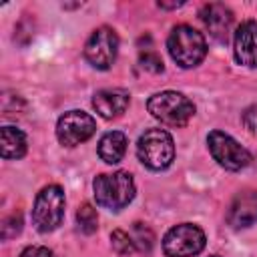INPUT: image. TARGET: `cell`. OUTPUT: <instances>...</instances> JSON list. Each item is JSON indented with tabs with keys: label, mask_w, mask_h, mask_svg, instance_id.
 Returning <instances> with one entry per match:
<instances>
[{
	"label": "cell",
	"mask_w": 257,
	"mask_h": 257,
	"mask_svg": "<svg viewBox=\"0 0 257 257\" xmlns=\"http://www.w3.org/2000/svg\"><path fill=\"white\" fill-rule=\"evenodd\" d=\"M124 153H126V137L120 131H110L102 135V139L98 141V157L108 165L120 163Z\"/></svg>",
	"instance_id": "cell-14"
},
{
	"label": "cell",
	"mask_w": 257,
	"mask_h": 257,
	"mask_svg": "<svg viewBox=\"0 0 257 257\" xmlns=\"http://www.w3.org/2000/svg\"><path fill=\"white\" fill-rule=\"evenodd\" d=\"M199 16H201V22L205 24V28L209 30V34L217 42L227 44L231 28H233V12L221 2H211L201 8Z\"/></svg>",
	"instance_id": "cell-10"
},
{
	"label": "cell",
	"mask_w": 257,
	"mask_h": 257,
	"mask_svg": "<svg viewBox=\"0 0 257 257\" xmlns=\"http://www.w3.org/2000/svg\"><path fill=\"white\" fill-rule=\"evenodd\" d=\"M235 60L243 66H257V20H247L235 30Z\"/></svg>",
	"instance_id": "cell-12"
},
{
	"label": "cell",
	"mask_w": 257,
	"mask_h": 257,
	"mask_svg": "<svg viewBox=\"0 0 257 257\" xmlns=\"http://www.w3.org/2000/svg\"><path fill=\"white\" fill-rule=\"evenodd\" d=\"M20 231H22V217H20V213H14V215H10L8 219L2 221V227H0L2 239L16 237Z\"/></svg>",
	"instance_id": "cell-19"
},
{
	"label": "cell",
	"mask_w": 257,
	"mask_h": 257,
	"mask_svg": "<svg viewBox=\"0 0 257 257\" xmlns=\"http://www.w3.org/2000/svg\"><path fill=\"white\" fill-rule=\"evenodd\" d=\"M76 223H78V229L84 233V235H92L98 227V215H96V209L90 205V203H82L76 211Z\"/></svg>",
	"instance_id": "cell-16"
},
{
	"label": "cell",
	"mask_w": 257,
	"mask_h": 257,
	"mask_svg": "<svg viewBox=\"0 0 257 257\" xmlns=\"http://www.w3.org/2000/svg\"><path fill=\"white\" fill-rule=\"evenodd\" d=\"M110 245H112V249H114L118 255H131V253L137 249L133 237H131L128 233L120 231V229H116V231L110 233Z\"/></svg>",
	"instance_id": "cell-18"
},
{
	"label": "cell",
	"mask_w": 257,
	"mask_h": 257,
	"mask_svg": "<svg viewBox=\"0 0 257 257\" xmlns=\"http://www.w3.org/2000/svg\"><path fill=\"white\" fill-rule=\"evenodd\" d=\"M167 48H169L171 58L183 68H193V66L201 64L203 58L207 56L205 36L187 24H179L171 30Z\"/></svg>",
	"instance_id": "cell-2"
},
{
	"label": "cell",
	"mask_w": 257,
	"mask_h": 257,
	"mask_svg": "<svg viewBox=\"0 0 257 257\" xmlns=\"http://www.w3.org/2000/svg\"><path fill=\"white\" fill-rule=\"evenodd\" d=\"M211 257H217V255H211Z\"/></svg>",
	"instance_id": "cell-24"
},
{
	"label": "cell",
	"mask_w": 257,
	"mask_h": 257,
	"mask_svg": "<svg viewBox=\"0 0 257 257\" xmlns=\"http://www.w3.org/2000/svg\"><path fill=\"white\" fill-rule=\"evenodd\" d=\"M243 124H245L247 131L257 133V104L245 108V112H243Z\"/></svg>",
	"instance_id": "cell-21"
},
{
	"label": "cell",
	"mask_w": 257,
	"mask_h": 257,
	"mask_svg": "<svg viewBox=\"0 0 257 257\" xmlns=\"http://www.w3.org/2000/svg\"><path fill=\"white\" fill-rule=\"evenodd\" d=\"M0 143H2L4 159H20L26 153V137L22 131H18L14 126H2Z\"/></svg>",
	"instance_id": "cell-15"
},
{
	"label": "cell",
	"mask_w": 257,
	"mask_h": 257,
	"mask_svg": "<svg viewBox=\"0 0 257 257\" xmlns=\"http://www.w3.org/2000/svg\"><path fill=\"white\" fill-rule=\"evenodd\" d=\"M92 189L96 203L110 211L124 209L135 197V181L126 171L102 173L94 177Z\"/></svg>",
	"instance_id": "cell-1"
},
{
	"label": "cell",
	"mask_w": 257,
	"mask_h": 257,
	"mask_svg": "<svg viewBox=\"0 0 257 257\" xmlns=\"http://www.w3.org/2000/svg\"><path fill=\"white\" fill-rule=\"evenodd\" d=\"M137 155L145 167L153 171H163L175 159L173 137L163 128H149L139 137Z\"/></svg>",
	"instance_id": "cell-4"
},
{
	"label": "cell",
	"mask_w": 257,
	"mask_h": 257,
	"mask_svg": "<svg viewBox=\"0 0 257 257\" xmlns=\"http://www.w3.org/2000/svg\"><path fill=\"white\" fill-rule=\"evenodd\" d=\"M139 62L149 72H161L163 70V60L155 50H143L139 56Z\"/></svg>",
	"instance_id": "cell-20"
},
{
	"label": "cell",
	"mask_w": 257,
	"mask_h": 257,
	"mask_svg": "<svg viewBox=\"0 0 257 257\" xmlns=\"http://www.w3.org/2000/svg\"><path fill=\"white\" fill-rule=\"evenodd\" d=\"M96 131V122L88 112L68 110L56 122V137L66 147H76L88 141Z\"/></svg>",
	"instance_id": "cell-9"
},
{
	"label": "cell",
	"mask_w": 257,
	"mask_h": 257,
	"mask_svg": "<svg viewBox=\"0 0 257 257\" xmlns=\"http://www.w3.org/2000/svg\"><path fill=\"white\" fill-rule=\"evenodd\" d=\"M205 233L193 223H181L163 237V251L167 257H195L205 247Z\"/></svg>",
	"instance_id": "cell-6"
},
{
	"label": "cell",
	"mask_w": 257,
	"mask_h": 257,
	"mask_svg": "<svg viewBox=\"0 0 257 257\" xmlns=\"http://www.w3.org/2000/svg\"><path fill=\"white\" fill-rule=\"evenodd\" d=\"M116 52H118V36L108 26L96 28L90 34V38L86 40V44H84L86 60L98 70L110 68L114 64V60H116Z\"/></svg>",
	"instance_id": "cell-8"
},
{
	"label": "cell",
	"mask_w": 257,
	"mask_h": 257,
	"mask_svg": "<svg viewBox=\"0 0 257 257\" xmlns=\"http://www.w3.org/2000/svg\"><path fill=\"white\" fill-rule=\"evenodd\" d=\"M207 145L213 159L227 171H241L251 163V153L223 131H211Z\"/></svg>",
	"instance_id": "cell-7"
},
{
	"label": "cell",
	"mask_w": 257,
	"mask_h": 257,
	"mask_svg": "<svg viewBox=\"0 0 257 257\" xmlns=\"http://www.w3.org/2000/svg\"><path fill=\"white\" fill-rule=\"evenodd\" d=\"M133 241H135V247L141 251V253H151L153 245H155V235L153 231L143 225V223H135L133 225Z\"/></svg>",
	"instance_id": "cell-17"
},
{
	"label": "cell",
	"mask_w": 257,
	"mask_h": 257,
	"mask_svg": "<svg viewBox=\"0 0 257 257\" xmlns=\"http://www.w3.org/2000/svg\"><path fill=\"white\" fill-rule=\"evenodd\" d=\"M185 2H159V8H167V10H171V8H181Z\"/></svg>",
	"instance_id": "cell-23"
},
{
	"label": "cell",
	"mask_w": 257,
	"mask_h": 257,
	"mask_svg": "<svg viewBox=\"0 0 257 257\" xmlns=\"http://www.w3.org/2000/svg\"><path fill=\"white\" fill-rule=\"evenodd\" d=\"M18 257H54V253H52L48 247L32 245V247H26Z\"/></svg>",
	"instance_id": "cell-22"
},
{
	"label": "cell",
	"mask_w": 257,
	"mask_h": 257,
	"mask_svg": "<svg viewBox=\"0 0 257 257\" xmlns=\"http://www.w3.org/2000/svg\"><path fill=\"white\" fill-rule=\"evenodd\" d=\"M131 102V94L122 88H104L92 96V106L102 118L120 116Z\"/></svg>",
	"instance_id": "cell-13"
},
{
	"label": "cell",
	"mask_w": 257,
	"mask_h": 257,
	"mask_svg": "<svg viewBox=\"0 0 257 257\" xmlns=\"http://www.w3.org/2000/svg\"><path fill=\"white\" fill-rule=\"evenodd\" d=\"M147 108L157 120L167 126H185L195 114V104L185 94L175 90L153 94L147 102Z\"/></svg>",
	"instance_id": "cell-3"
},
{
	"label": "cell",
	"mask_w": 257,
	"mask_h": 257,
	"mask_svg": "<svg viewBox=\"0 0 257 257\" xmlns=\"http://www.w3.org/2000/svg\"><path fill=\"white\" fill-rule=\"evenodd\" d=\"M227 221L235 229L249 227L257 221V189H245L235 195L227 211Z\"/></svg>",
	"instance_id": "cell-11"
},
{
	"label": "cell",
	"mask_w": 257,
	"mask_h": 257,
	"mask_svg": "<svg viewBox=\"0 0 257 257\" xmlns=\"http://www.w3.org/2000/svg\"><path fill=\"white\" fill-rule=\"evenodd\" d=\"M64 217V191L58 185L44 187L34 201L32 207V225L40 233L54 231Z\"/></svg>",
	"instance_id": "cell-5"
}]
</instances>
